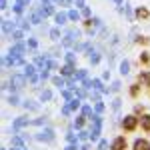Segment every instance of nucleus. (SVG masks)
<instances>
[{
  "instance_id": "obj_18",
  "label": "nucleus",
  "mask_w": 150,
  "mask_h": 150,
  "mask_svg": "<svg viewBox=\"0 0 150 150\" xmlns=\"http://www.w3.org/2000/svg\"><path fill=\"white\" fill-rule=\"evenodd\" d=\"M74 80L78 82V80H88V70L86 68H80L78 72H74V76H72Z\"/></svg>"
},
{
  "instance_id": "obj_4",
  "label": "nucleus",
  "mask_w": 150,
  "mask_h": 150,
  "mask_svg": "<svg viewBox=\"0 0 150 150\" xmlns=\"http://www.w3.org/2000/svg\"><path fill=\"white\" fill-rule=\"evenodd\" d=\"M134 18H136V20H140V22H146V20H150V10H148V6H138V8L134 10Z\"/></svg>"
},
{
  "instance_id": "obj_36",
  "label": "nucleus",
  "mask_w": 150,
  "mask_h": 150,
  "mask_svg": "<svg viewBox=\"0 0 150 150\" xmlns=\"http://www.w3.org/2000/svg\"><path fill=\"white\" fill-rule=\"evenodd\" d=\"M76 8H86V4H84V0H76Z\"/></svg>"
},
{
  "instance_id": "obj_13",
  "label": "nucleus",
  "mask_w": 150,
  "mask_h": 150,
  "mask_svg": "<svg viewBox=\"0 0 150 150\" xmlns=\"http://www.w3.org/2000/svg\"><path fill=\"white\" fill-rule=\"evenodd\" d=\"M140 130L142 132H150V114L148 112L140 116Z\"/></svg>"
},
{
  "instance_id": "obj_19",
  "label": "nucleus",
  "mask_w": 150,
  "mask_h": 150,
  "mask_svg": "<svg viewBox=\"0 0 150 150\" xmlns=\"http://www.w3.org/2000/svg\"><path fill=\"white\" fill-rule=\"evenodd\" d=\"M40 14H42V18L52 16V14H54V6H52V4H44V6L40 8Z\"/></svg>"
},
{
  "instance_id": "obj_35",
  "label": "nucleus",
  "mask_w": 150,
  "mask_h": 150,
  "mask_svg": "<svg viewBox=\"0 0 150 150\" xmlns=\"http://www.w3.org/2000/svg\"><path fill=\"white\" fill-rule=\"evenodd\" d=\"M112 92H118L120 90V80H116V82H112V88H110Z\"/></svg>"
},
{
  "instance_id": "obj_16",
  "label": "nucleus",
  "mask_w": 150,
  "mask_h": 150,
  "mask_svg": "<svg viewBox=\"0 0 150 150\" xmlns=\"http://www.w3.org/2000/svg\"><path fill=\"white\" fill-rule=\"evenodd\" d=\"M84 126H86V116L78 114L76 120H74V128H76V130H84Z\"/></svg>"
},
{
  "instance_id": "obj_42",
  "label": "nucleus",
  "mask_w": 150,
  "mask_h": 150,
  "mask_svg": "<svg viewBox=\"0 0 150 150\" xmlns=\"http://www.w3.org/2000/svg\"><path fill=\"white\" fill-rule=\"evenodd\" d=\"M148 150H150V146H148Z\"/></svg>"
},
{
  "instance_id": "obj_29",
  "label": "nucleus",
  "mask_w": 150,
  "mask_h": 150,
  "mask_svg": "<svg viewBox=\"0 0 150 150\" xmlns=\"http://www.w3.org/2000/svg\"><path fill=\"white\" fill-rule=\"evenodd\" d=\"M90 112H92V106H90V104H84V106H82V116H88V118H90Z\"/></svg>"
},
{
  "instance_id": "obj_30",
  "label": "nucleus",
  "mask_w": 150,
  "mask_h": 150,
  "mask_svg": "<svg viewBox=\"0 0 150 150\" xmlns=\"http://www.w3.org/2000/svg\"><path fill=\"white\" fill-rule=\"evenodd\" d=\"M36 46H38V40H36V38H28V42H26V48H32V50H34Z\"/></svg>"
},
{
  "instance_id": "obj_26",
  "label": "nucleus",
  "mask_w": 150,
  "mask_h": 150,
  "mask_svg": "<svg viewBox=\"0 0 150 150\" xmlns=\"http://www.w3.org/2000/svg\"><path fill=\"white\" fill-rule=\"evenodd\" d=\"M50 98H52V92H50V90H42V94H40V102H48V100H50Z\"/></svg>"
},
{
  "instance_id": "obj_17",
  "label": "nucleus",
  "mask_w": 150,
  "mask_h": 150,
  "mask_svg": "<svg viewBox=\"0 0 150 150\" xmlns=\"http://www.w3.org/2000/svg\"><path fill=\"white\" fill-rule=\"evenodd\" d=\"M134 42H136L138 46H150V36H146V34H138Z\"/></svg>"
},
{
  "instance_id": "obj_40",
  "label": "nucleus",
  "mask_w": 150,
  "mask_h": 150,
  "mask_svg": "<svg viewBox=\"0 0 150 150\" xmlns=\"http://www.w3.org/2000/svg\"><path fill=\"white\" fill-rule=\"evenodd\" d=\"M116 4H118V6H122V2H124V0H114Z\"/></svg>"
},
{
  "instance_id": "obj_38",
  "label": "nucleus",
  "mask_w": 150,
  "mask_h": 150,
  "mask_svg": "<svg viewBox=\"0 0 150 150\" xmlns=\"http://www.w3.org/2000/svg\"><path fill=\"white\" fill-rule=\"evenodd\" d=\"M64 150H78V144H68Z\"/></svg>"
},
{
  "instance_id": "obj_2",
  "label": "nucleus",
  "mask_w": 150,
  "mask_h": 150,
  "mask_svg": "<svg viewBox=\"0 0 150 150\" xmlns=\"http://www.w3.org/2000/svg\"><path fill=\"white\" fill-rule=\"evenodd\" d=\"M24 86H26V76H22V74H12L10 78V88L14 94H18L20 90H22Z\"/></svg>"
},
{
  "instance_id": "obj_31",
  "label": "nucleus",
  "mask_w": 150,
  "mask_h": 150,
  "mask_svg": "<svg viewBox=\"0 0 150 150\" xmlns=\"http://www.w3.org/2000/svg\"><path fill=\"white\" fill-rule=\"evenodd\" d=\"M120 106H122V100H120V98H114V102H112V110L118 112V110H120Z\"/></svg>"
},
{
  "instance_id": "obj_41",
  "label": "nucleus",
  "mask_w": 150,
  "mask_h": 150,
  "mask_svg": "<svg viewBox=\"0 0 150 150\" xmlns=\"http://www.w3.org/2000/svg\"><path fill=\"white\" fill-rule=\"evenodd\" d=\"M148 96H150V86H148Z\"/></svg>"
},
{
  "instance_id": "obj_37",
  "label": "nucleus",
  "mask_w": 150,
  "mask_h": 150,
  "mask_svg": "<svg viewBox=\"0 0 150 150\" xmlns=\"http://www.w3.org/2000/svg\"><path fill=\"white\" fill-rule=\"evenodd\" d=\"M0 4H2V6H0L2 10H6V8H8V0H0Z\"/></svg>"
},
{
  "instance_id": "obj_33",
  "label": "nucleus",
  "mask_w": 150,
  "mask_h": 150,
  "mask_svg": "<svg viewBox=\"0 0 150 150\" xmlns=\"http://www.w3.org/2000/svg\"><path fill=\"white\" fill-rule=\"evenodd\" d=\"M106 148H110V144H108V140L102 138L100 140V144H98V150H106Z\"/></svg>"
},
{
  "instance_id": "obj_32",
  "label": "nucleus",
  "mask_w": 150,
  "mask_h": 150,
  "mask_svg": "<svg viewBox=\"0 0 150 150\" xmlns=\"http://www.w3.org/2000/svg\"><path fill=\"white\" fill-rule=\"evenodd\" d=\"M124 14L128 16V20H134V16H132V8H130V4L124 6Z\"/></svg>"
},
{
  "instance_id": "obj_15",
  "label": "nucleus",
  "mask_w": 150,
  "mask_h": 150,
  "mask_svg": "<svg viewBox=\"0 0 150 150\" xmlns=\"http://www.w3.org/2000/svg\"><path fill=\"white\" fill-rule=\"evenodd\" d=\"M60 74H62V76H74V64H64V66H60Z\"/></svg>"
},
{
  "instance_id": "obj_11",
  "label": "nucleus",
  "mask_w": 150,
  "mask_h": 150,
  "mask_svg": "<svg viewBox=\"0 0 150 150\" xmlns=\"http://www.w3.org/2000/svg\"><path fill=\"white\" fill-rule=\"evenodd\" d=\"M118 72H120V76H128V74H130V60H128V58L120 60V64H118Z\"/></svg>"
},
{
  "instance_id": "obj_8",
  "label": "nucleus",
  "mask_w": 150,
  "mask_h": 150,
  "mask_svg": "<svg viewBox=\"0 0 150 150\" xmlns=\"http://www.w3.org/2000/svg\"><path fill=\"white\" fill-rule=\"evenodd\" d=\"M74 40H78V30H68L66 34L62 36V44L64 46H72Z\"/></svg>"
},
{
  "instance_id": "obj_22",
  "label": "nucleus",
  "mask_w": 150,
  "mask_h": 150,
  "mask_svg": "<svg viewBox=\"0 0 150 150\" xmlns=\"http://www.w3.org/2000/svg\"><path fill=\"white\" fill-rule=\"evenodd\" d=\"M24 108L26 110H38L40 108V102H36V100H24Z\"/></svg>"
},
{
  "instance_id": "obj_28",
  "label": "nucleus",
  "mask_w": 150,
  "mask_h": 150,
  "mask_svg": "<svg viewBox=\"0 0 150 150\" xmlns=\"http://www.w3.org/2000/svg\"><path fill=\"white\" fill-rule=\"evenodd\" d=\"M8 104H12V106H18V104H20V102H18V94L12 92L10 96H8Z\"/></svg>"
},
{
  "instance_id": "obj_14",
  "label": "nucleus",
  "mask_w": 150,
  "mask_h": 150,
  "mask_svg": "<svg viewBox=\"0 0 150 150\" xmlns=\"http://www.w3.org/2000/svg\"><path fill=\"white\" fill-rule=\"evenodd\" d=\"M66 22H68V12H56L54 14V24L56 26H62Z\"/></svg>"
},
{
  "instance_id": "obj_12",
  "label": "nucleus",
  "mask_w": 150,
  "mask_h": 150,
  "mask_svg": "<svg viewBox=\"0 0 150 150\" xmlns=\"http://www.w3.org/2000/svg\"><path fill=\"white\" fill-rule=\"evenodd\" d=\"M26 124H30V120H28V116H18L14 122H12V128L14 130H20L22 126H26Z\"/></svg>"
},
{
  "instance_id": "obj_21",
  "label": "nucleus",
  "mask_w": 150,
  "mask_h": 150,
  "mask_svg": "<svg viewBox=\"0 0 150 150\" xmlns=\"http://www.w3.org/2000/svg\"><path fill=\"white\" fill-rule=\"evenodd\" d=\"M52 84H54L56 88H60V90H64V86H66V80H64L62 76H54V78H52Z\"/></svg>"
},
{
  "instance_id": "obj_27",
  "label": "nucleus",
  "mask_w": 150,
  "mask_h": 150,
  "mask_svg": "<svg viewBox=\"0 0 150 150\" xmlns=\"http://www.w3.org/2000/svg\"><path fill=\"white\" fill-rule=\"evenodd\" d=\"M94 110H96V114H102L104 110H106V104H104L102 100H100V102H96V104H94Z\"/></svg>"
},
{
  "instance_id": "obj_34",
  "label": "nucleus",
  "mask_w": 150,
  "mask_h": 150,
  "mask_svg": "<svg viewBox=\"0 0 150 150\" xmlns=\"http://www.w3.org/2000/svg\"><path fill=\"white\" fill-rule=\"evenodd\" d=\"M82 16H84V20H86V18H92V14H90V8H88V6L82 8Z\"/></svg>"
},
{
  "instance_id": "obj_25",
  "label": "nucleus",
  "mask_w": 150,
  "mask_h": 150,
  "mask_svg": "<svg viewBox=\"0 0 150 150\" xmlns=\"http://www.w3.org/2000/svg\"><path fill=\"white\" fill-rule=\"evenodd\" d=\"M68 106H70V110H72V112H74V110H78V108H80V98H72V100L68 102Z\"/></svg>"
},
{
  "instance_id": "obj_20",
  "label": "nucleus",
  "mask_w": 150,
  "mask_h": 150,
  "mask_svg": "<svg viewBox=\"0 0 150 150\" xmlns=\"http://www.w3.org/2000/svg\"><path fill=\"white\" fill-rule=\"evenodd\" d=\"M80 12H78V8L76 10H68V20L70 22H80Z\"/></svg>"
},
{
  "instance_id": "obj_1",
  "label": "nucleus",
  "mask_w": 150,
  "mask_h": 150,
  "mask_svg": "<svg viewBox=\"0 0 150 150\" xmlns=\"http://www.w3.org/2000/svg\"><path fill=\"white\" fill-rule=\"evenodd\" d=\"M120 128L126 132V134H130V132H136L140 128V118L136 114H126L122 120H120Z\"/></svg>"
},
{
  "instance_id": "obj_9",
  "label": "nucleus",
  "mask_w": 150,
  "mask_h": 150,
  "mask_svg": "<svg viewBox=\"0 0 150 150\" xmlns=\"http://www.w3.org/2000/svg\"><path fill=\"white\" fill-rule=\"evenodd\" d=\"M36 138L40 140V142H52L56 136H54V130H52V128H46V130H42V132H40Z\"/></svg>"
},
{
  "instance_id": "obj_5",
  "label": "nucleus",
  "mask_w": 150,
  "mask_h": 150,
  "mask_svg": "<svg viewBox=\"0 0 150 150\" xmlns=\"http://www.w3.org/2000/svg\"><path fill=\"white\" fill-rule=\"evenodd\" d=\"M140 94H142V84H140V82H132V84L128 86V96H130L132 100H136V98H140Z\"/></svg>"
},
{
  "instance_id": "obj_3",
  "label": "nucleus",
  "mask_w": 150,
  "mask_h": 150,
  "mask_svg": "<svg viewBox=\"0 0 150 150\" xmlns=\"http://www.w3.org/2000/svg\"><path fill=\"white\" fill-rule=\"evenodd\" d=\"M110 150H128V140L126 136H116V138H112V142H110Z\"/></svg>"
},
{
  "instance_id": "obj_23",
  "label": "nucleus",
  "mask_w": 150,
  "mask_h": 150,
  "mask_svg": "<svg viewBox=\"0 0 150 150\" xmlns=\"http://www.w3.org/2000/svg\"><path fill=\"white\" fill-rule=\"evenodd\" d=\"M132 114H136V116L140 118L142 114H146V106H144V104H138V102H136V104H134V112H132Z\"/></svg>"
},
{
  "instance_id": "obj_6",
  "label": "nucleus",
  "mask_w": 150,
  "mask_h": 150,
  "mask_svg": "<svg viewBox=\"0 0 150 150\" xmlns=\"http://www.w3.org/2000/svg\"><path fill=\"white\" fill-rule=\"evenodd\" d=\"M138 66H142V68H150V50H140L138 54Z\"/></svg>"
},
{
  "instance_id": "obj_10",
  "label": "nucleus",
  "mask_w": 150,
  "mask_h": 150,
  "mask_svg": "<svg viewBox=\"0 0 150 150\" xmlns=\"http://www.w3.org/2000/svg\"><path fill=\"white\" fill-rule=\"evenodd\" d=\"M150 142L146 138H134V142H132V150H148Z\"/></svg>"
},
{
  "instance_id": "obj_39",
  "label": "nucleus",
  "mask_w": 150,
  "mask_h": 150,
  "mask_svg": "<svg viewBox=\"0 0 150 150\" xmlns=\"http://www.w3.org/2000/svg\"><path fill=\"white\" fill-rule=\"evenodd\" d=\"M102 80H110V72H104V74H102Z\"/></svg>"
},
{
  "instance_id": "obj_24",
  "label": "nucleus",
  "mask_w": 150,
  "mask_h": 150,
  "mask_svg": "<svg viewBox=\"0 0 150 150\" xmlns=\"http://www.w3.org/2000/svg\"><path fill=\"white\" fill-rule=\"evenodd\" d=\"M50 38H52V40H60V38H62V34H60V26H56V28L50 30Z\"/></svg>"
},
{
  "instance_id": "obj_7",
  "label": "nucleus",
  "mask_w": 150,
  "mask_h": 150,
  "mask_svg": "<svg viewBox=\"0 0 150 150\" xmlns=\"http://www.w3.org/2000/svg\"><path fill=\"white\" fill-rule=\"evenodd\" d=\"M136 82H140L142 86H150V68H144L138 72V76H136Z\"/></svg>"
}]
</instances>
